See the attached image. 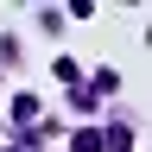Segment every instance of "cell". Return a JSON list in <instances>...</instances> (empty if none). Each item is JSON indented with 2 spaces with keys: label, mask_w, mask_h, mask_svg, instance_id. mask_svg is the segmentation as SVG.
Segmentation results:
<instances>
[{
  "label": "cell",
  "mask_w": 152,
  "mask_h": 152,
  "mask_svg": "<svg viewBox=\"0 0 152 152\" xmlns=\"http://www.w3.org/2000/svg\"><path fill=\"white\" fill-rule=\"evenodd\" d=\"M70 152H102V133H76V146Z\"/></svg>",
  "instance_id": "cell-1"
}]
</instances>
